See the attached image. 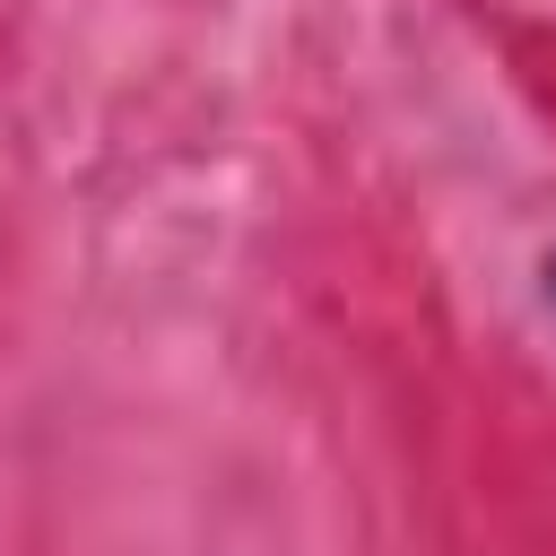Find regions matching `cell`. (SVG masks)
Listing matches in <instances>:
<instances>
[{"label":"cell","mask_w":556,"mask_h":556,"mask_svg":"<svg viewBox=\"0 0 556 556\" xmlns=\"http://www.w3.org/2000/svg\"><path fill=\"white\" fill-rule=\"evenodd\" d=\"M539 304L556 313V252H539Z\"/></svg>","instance_id":"6da1fadb"}]
</instances>
